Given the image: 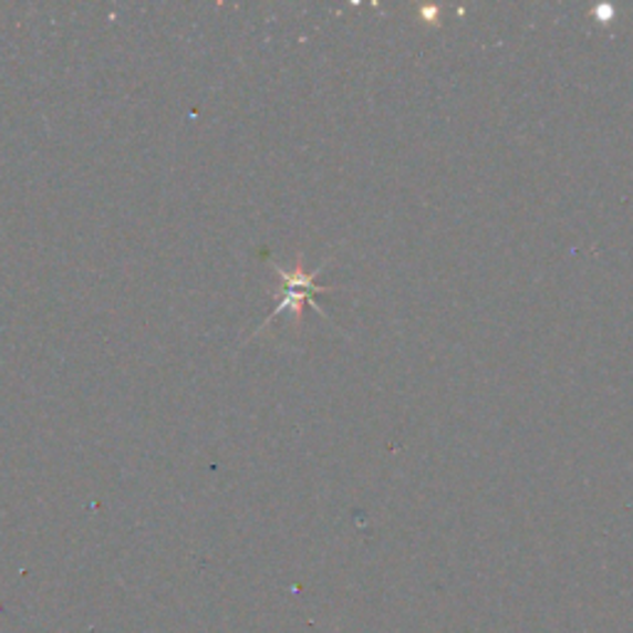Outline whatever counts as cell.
Returning <instances> with one entry per match:
<instances>
[{
  "mask_svg": "<svg viewBox=\"0 0 633 633\" xmlns=\"http://www.w3.org/2000/svg\"><path fill=\"white\" fill-rule=\"evenodd\" d=\"M276 270H278V276L282 278L284 288H282V292H280V304H278L276 310H272V314L268 316L266 324H262L260 330H266V326H268L272 320H276L278 314H282L284 310H292V312H294V320H300L304 304H312V308H314L316 312L324 314L320 308H316V300H314V294L332 292V288H316V284H314V278L320 276L322 268H316L314 272H304L302 268H298L294 272H288V270H282V268L276 266Z\"/></svg>",
  "mask_w": 633,
  "mask_h": 633,
  "instance_id": "6da1fadb",
  "label": "cell"
}]
</instances>
